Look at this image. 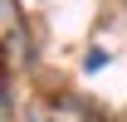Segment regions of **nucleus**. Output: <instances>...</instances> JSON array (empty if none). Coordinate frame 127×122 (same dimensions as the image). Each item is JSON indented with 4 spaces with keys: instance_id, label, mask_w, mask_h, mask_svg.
Returning a JSON list of instances; mask_svg holds the SVG:
<instances>
[]
</instances>
